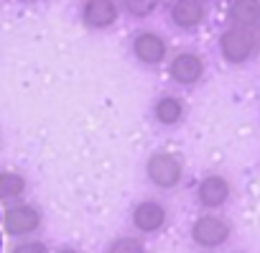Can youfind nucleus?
<instances>
[{"instance_id":"obj_1","label":"nucleus","mask_w":260,"mask_h":253,"mask_svg":"<svg viewBox=\"0 0 260 253\" xmlns=\"http://www.w3.org/2000/svg\"><path fill=\"white\" fill-rule=\"evenodd\" d=\"M146 177L158 189H176L184 179V164L171 151H156L146 161Z\"/></svg>"},{"instance_id":"obj_2","label":"nucleus","mask_w":260,"mask_h":253,"mask_svg":"<svg viewBox=\"0 0 260 253\" xmlns=\"http://www.w3.org/2000/svg\"><path fill=\"white\" fill-rule=\"evenodd\" d=\"M41 222H44L41 210L36 205H28V202H16L3 212V228L8 235H16V238L34 235L41 228Z\"/></svg>"},{"instance_id":"obj_3","label":"nucleus","mask_w":260,"mask_h":253,"mask_svg":"<svg viewBox=\"0 0 260 253\" xmlns=\"http://www.w3.org/2000/svg\"><path fill=\"white\" fill-rule=\"evenodd\" d=\"M230 235H232V228H230V222H227L224 217H219V215H202V217H197L194 225H191V240H194L199 248H207V250L224 245V243L230 240Z\"/></svg>"},{"instance_id":"obj_4","label":"nucleus","mask_w":260,"mask_h":253,"mask_svg":"<svg viewBox=\"0 0 260 253\" xmlns=\"http://www.w3.org/2000/svg\"><path fill=\"white\" fill-rule=\"evenodd\" d=\"M130 220H133V228L141 235H153V233H161L169 225V210L158 200H141L133 207Z\"/></svg>"},{"instance_id":"obj_5","label":"nucleus","mask_w":260,"mask_h":253,"mask_svg":"<svg viewBox=\"0 0 260 253\" xmlns=\"http://www.w3.org/2000/svg\"><path fill=\"white\" fill-rule=\"evenodd\" d=\"M252 46H255V39L250 34V29H242V26H232L230 31L222 34L219 39V49H222V57L232 64H240L245 62L250 54H252Z\"/></svg>"},{"instance_id":"obj_6","label":"nucleus","mask_w":260,"mask_h":253,"mask_svg":"<svg viewBox=\"0 0 260 253\" xmlns=\"http://www.w3.org/2000/svg\"><path fill=\"white\" fill-rule=\"evenodd\" d=\"M232 194V187L230 182L222 177V174H207L199 184H197V202L207 210H217L222 207Z\"/></svg>"},{"instance_id":"obj_7","label":"nucleus","mask_w":260,"mask_h":253,"mask_svg":"<svg viewBox=\"0 0 260 253\" xmlns=\"http://www.w3.org/2000/svg\"><path fill=\"white\" fill-rule=\"evenodd\" d=\"M169 74H171V79L179 82V85H194V82H199L202 74H204V62H202V57H197V54H191V51H181V54H176V57L171 59Z\"/></svg>"},{"instance_id":"obj_8","label":"nucleus","mask_w":260,"mask_h":253,"mask_svg":"<svg viewBox=\"0 0 260 253\" xmlns=\"http://www.w3.org/2000/svg\"><path fill=\"white\" fill-rule=\"evenodd\" d=\"M207 16L204 0H174L171 3V21L179 29H197Z\"/></svg>"},{"instance_id":"obj_9","label":"nucleus","mask_w":260,"mask_h":253,"mask_svg":"<svg viewBox=\"0 0 260 253\" xmlns=\"http://www.w3.org/2000/svg\"><path fill=\"white\" fill-rule=\"evenodd\" d=\"M82 18L89 29H107L117 21V6L115 0H87Z\"/></svg>"},{"instance_id":"obj_10","label":"nucleus","mask_w":260,"mask_h":253,"mask_svg":"<svg viewBox=\"0 0 260 253\" xmlns=\"http://www.w3.org/2000/svg\"><path fill=\"white\" fill-rule=\"evenodd\" d=\"M133 51H136V57L143 64H158L166 57V41L158 34H153V31H143V34L136 36Z\"/></svg>"},{"instance_id":"obj_11","label":"nucleus","mask_w":260,"mask_h":253,"mask_svg":"<svg viewBox=\"0 0 260 253\" xmlns=\"http://www.w3.org/2000/svg\"><path fill=\"white\" fill-rule=\"evenodd\" d=\"M153 115H156V120L161 125H176L184 118V102L179 97H174V95H164V97L156 100Z\"/></svg>"},{"instance_id":"obj_12","label":"nucleus","mask_w":260,"mask_h":253,"mask_svg":"<svg viewBox=\"0 0 260 253\" xmlns=\"http://www.w3.org/2000/svg\"><path fill=\"white\" fill-rule=\"evenodd\" d=\"M230 21L242 29L255 26L260 21V0H235L230 6Z\"/></svg>"},{"instance_id":"obj_13","label":"nucleus","mask_w":260,"mask_h":253,"mask_svg":"<svg viewBox=\"0 0 260 253\" xmlns=\"http://www.w3.org/2000/svg\"><path fill=\"white\" fill-rule=\"evenodd\" d=\"M26 192V177L13 169L0 172V202H13Z\"/></svg>"},{"instance_id":"obj_14","label":"nucleus","mask_w":260,"mask_h":253,"mask_svg":"<svg viewBox=\"0 0 260 253\" xmlns=\"http://www.w3.org/2000/svg\"><path fill=\"white\" fill-rule=\"evenodd\" d=\"M105 253H146V243L138 235H117L110 240Z\"/></svg>"},{"instance_id":"obj_15","label":"nucleus","mask_w":260,"mask_h":253,"mask_svg":"<svg viewBox=\"0 0 260 253\" xmlns=\"http://www.w3.org/2000/svg\"><path fill=\"white\" fill-rule=\"evenodd\" d=\"M122 3H125V11H127L130 16L143 18V16H151V13L158 8L161 0H122Z\"/></svg>"},{"instance_id":"obj_16","label":"nucleus","mask_w":260,"mask_h":253,"mask_svg":"<svg viewBox=\"0 0 260 253\" xmlns=\"http://www.w3.org/2000/svg\"><path fill=\"white\" fill-rule=\"evenodd\" d=\"M11 253H49V248H46V243H41V240H23V243H18Z\"/></svg>"},{"instance_id":"obj_17","label":"nucleus","mask_w":260,"mask_h":253,"mask_svg":"<svg viewBox=\"0 0 260 253\" xmlns=\"http://www.w3.org/2000/svg\"><path fill=\"white\" fill-rule=\"evenodd\" d=\"M59 253H82V250H77V248H61Z\"/></svg>"},{"instance_id":"obj_18","label":"nucleus","mask_w":260,"mask_h":253,"mask_svg":"<svg viewBox=\"0 0 260 253\" xmlns=\"http://www.w3.org/2000/svg\"><path fill=\"white\" fill-rule=\"evenodd\" d=\"M0 250H3V238H0Z\"/></svg>"},{"instance_id":"obj_19","label":"nucleus","mask_w":260,"mask_h":253,"mask_svg":"<svg viewBox=\"0 0 260 253\" xmlns=\"http://www.w3.org/2000/svg\"><path fill=\"white\" fill-rule=\"evenodd\" d=\"M257 49H260V36H257Z\"/></svg>"}]
</instances>
